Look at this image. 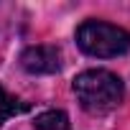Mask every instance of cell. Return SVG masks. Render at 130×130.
Here are the masks:
<instances>
[{"mask_svg": "<svg viewBox=\"0 0 130 130\" xmlns=\"http://www.w3.org/2000/svg\"><path fill=\"white\" fill-rule=\"evenodd\" d=\"M21 67L31 74H54L61 69V51L56 46H31L21 54Z\"/></svg>", "mask_w": 130, "mask_h": 130, "instance_id": "obj_3", "label": "cell"}, {"mask_svg": "<svg viewBox=\"0 0 130 130\" xmlns=\"http://www.w3.org/2000/svg\"><path fill=\"white\" fill-rule=\"evenodd\" d=\"M74 92L79 105L92 112V115H102L115 110L122 102V82L117 74L107 72V69H87L74 79Z\"/></svg>", "mask_w": 130, "mask_h": 130, "instance_id": "obj_1", "label": "cell"}, {"mask_svg": "<svg viewBox=\"0 0 130 130\" xmlns=\"http://www.w3.org/2000/svg\"><path fill=\"white\" fill-rule=\"evenodd\" d=\"M77 43L89 56L112 59V56L130 51V33L105 21H84L77 28Z\"/></svg>", "mask_w": 130, "mask_h": 130, "instance_id": "obj_2", "label": "cell"}, {"mask_svg": "<svg viewBox=\"0 0 130 130\" xmlns=\"http://www.w3.org/2000/svg\"><path fill=\"white\" fill-rule=\"evenodd\" d=\"M26 110H28V105H26V102H21V100L10 97L3 87H0V125H3L8 117H13V115H18V112H26Z\"/></svg>", "mask_w": 130, "mask_h": 130, "instance_id": "obj_5", "label": "cell"}, {"mask_svg": "<svg viewBox=\"0 0 130 130\" xmlns=\"http://www.w3.org/2000/svg\"><path fill=\"white\" fill-rule=\"evenodd\" d=\"M36 130H69V117L61 110H48L36 117Z\"/></svg>", "mask_w": 130, "mask_h": 130, "instance_id": "obj_4", "label": "cell"}]
</instances>
